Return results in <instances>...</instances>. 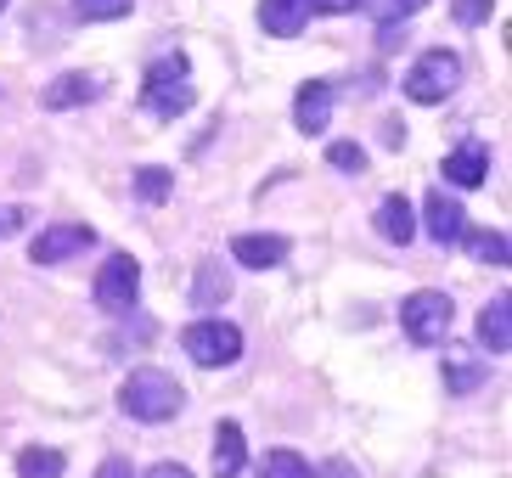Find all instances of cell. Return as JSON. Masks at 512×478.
<instances>
[{
    "instance_id": "cell-12",
    "label": "cell",
    "mask_w": 512,
    "mask_h": 478,
    "mask_svg": "<svg viewBox=\"0 0 512 478\" xmlns=\"http://www.w3.org/2000/svg\"><path fill=\"white\" fill-rule=\"evenodd\" d=\"M422 214H428V237H434L439 248H451V242H462V231H467V214H462V203H456V197H445V192H428V203H422Z\"/></svg>"
},
{
    "instance_id": "cell-20",
    "label": "cell",
    "mask_w": 512,
    "mask_h": 478,
    "mask_svg": "<svg viewBox=\"0 0 512 478\" xmlns=\"http://www.w3.org/2000/svg\"><path fill=\"white\" fill-rule=\"evenodd\" d=\"M259 478H310V462H304L299 450H271L259 462Z\"/></svg>"
},
{
    "instance_id": "cell-22",
    "label": "cell",
    "mask_w": 512,
    "mask_h": 478,
    "mask_svg": "<svg viewBox=\"0 0 512 478\" xmlns=\"http://www.w3.org/2000/svg\"><path fill=\"white\" fill-rule=\"evenodd\" d=\"M169 192H175V175H169V169L147 164V169L136 175V197H141V203H164Z\"/></svg>"
},
{
    "instance_id": "cell-3",
    "label": "cell",
    "mask_w": 512,
    "mask_h": 478,
    "mask_svg": "<svg viewBox=\"0 0 512 478\" xmlns=\"http://www.w3.org/2000/svg\"><path fill=\"white\" fill-rule=\"evenodd\" d=\"M451 321H456V304L451 293H439V287H422V293H411L406 304H400V327H406L411 344L434 349L451 338Z\"/></svg>"
},
{
    "instance_id": "cell-27",
    "label": "cell",
    "mask_w": 512,
    "mask_h": 478,
    "mask_svg": "<svg viewBox=\"0 0 512 478\" xmlns=\"http://www.w3.org/2000/svg\"><path fill=\"white\" fill-rule=\"evenodd\" d=\"M316 12H327V17H344V12H361L366 0H310Z\"/></svg>"
},
{
    "instance_id": "cell-2",
    "label": "cell",
    "mask_w": 512,
    "mask_h": 478,
    "mask_svg": "<svg viewBox=\"0 0 512 478\" xmlns=\"http://www.w3.org/2000/svg\"><path fill=\"white\" fill-rule=\"evenodd\" d=\"M197 102L192 74H186V57H158L147 68V85H141V107L152 119H181L186 107Z\"/></svg>"
},
{
    "instance_id": "cell-24",
    "label": "cell",
    "mask_w": 512,
    "mask_h": 478,
    "mask_svg": "<svg viewBox=\"0 0 512 478\" xmlns=\"http://www.w3.org/2000/svg\"><path fill=\"white\" fill-rule=\"evenodd\" d=\"M327 164L344 169V175H361V169H366V152L355 147V141H332V147H327Z\"/></svg>"
},
{
    "instance_id": "cell-25",
    "label": "cell",
    "mask_w": 512,
    "mask_h": 478,
    "mask_svg": "<svg viewBox=\"0 0 512 478\" xmlns=\"http://www.w3.org/2000/svg\"><path fill=\"white\" fill-rule=\"evenodd\" d=\"M366 6L377 12V23H406V17H417L428 0H366Z\"/></svg>"
},
{
    "instance_id": "cell-15",
    "label": "cell",
    "mask_w": 512,
    "mask_h": 478,
    "mask_svg": "<svg viewBox=\"0 0 512 478\" xmlns=\"http://www.w3.org/2000/svg\"><path fill=\"white\" fill-rule=\"evenodd\" d=\"M304 17H310V0H259V23L276 40H293L304 29Z\"/></svg>"
},
{
    "instance_id": "cell-23",
    "label": "cell",
    "mask_w": 512,
    "mask_h": 478,
    "mask_svg": "<svg viewBox=\"0 0 512 478\" xmlns=\"http://www.w3.org/2000/svg\"><path fill=\"white\" fill-rule=\"evenodd\" d=\"M130 6H136V0H74V12L85 17V23H113V17H130Z\"/></svg>"
},
{
    "instance_id": "cell-16",
    "label": "cell",
    "mask_w": 512,
    "mask_h": 478,
    "mask_svg": "<svg viewBox=\"0 0 512 478\" xmlns=\"http://www.w3.org/2000/svg\"><path fill=\"white\" fill-rule=\"evenodd\" d=\"M40 102H46L51 113H68V107H85V102H96V74H62V79H51Z\"/></svg>"
},
{
    "instance_id": "cell-4",
    "label": "cell",
    "mask_w": 512,
    "mask_h": 478,
    "mask_svg": "<svg viewBox=\"0 0 512 478\" xmlns=\"http://www.w3.org/2000/svg\"><path fill=\"white\" fill-rule=\"evenodd\" d=\"M456 85H462V57H456V51H422L400 90H406L417 107H439Z\"/></svg>"
},
{
    "instance_id": "cell-8",
    "label": "cell",
    "mask_w": 512,
    "mask_h": 478,
    "mask_svg": "<svg viewBox=\"0 0 512 478\" xmlns=\"http://www.w3.org/2000/svg\"><path fill=\"white\" fill-rule=\"evenodd\" d=\"M484 377H490V360H484L479 349L445 344V389H451V394H473V389H484Z\"/></svg>"
},
{
    "instance_id": "cell-19",
    "label": "cell",
    "mask_w": 512,
    "mask_h": 478,
    "mask_svg": "<svg viewBox=\"0 0 512 478\" xmlns=\"http://www.w3.org/2000/svg\"><path fill=\"white\" fill-rule=\"evenodd\" d=\"M226 299H231V276H226V270L214 265V259H209V265H197V282H192V304H197V310H214V304H226Z\"/></svg>"
},
{
    "instance_id": "cell-28",
    "label": "cell",
    "mask_w": 512,
    "mask_h": 478,
    "mask_svg": "<svg viewBox=\"0 0 512 478\" xmlns=\"http://www.w3.org/2000/svg\"><path fill=\"white\" fill-rule=\"evenodd\" d=\"M96 478H136V467L124 462V456H107V462L96 467Z\"/></svg>"
},
{
    "instance_id": "cell-11",
    "label": "cell",
    "mask_w": 512,
    "mask_h": 478,
    "mask_svg": "<svg viewBox=\"0 0 512 478\" xmlns=\"http://www.w3.org/2000/svg\"><path fill=\"white\" fill-rule=\"evenodd\" d=\"M445 180L462 186V192L484 186V180H490V147H484V141H462V147L445 158Z\"/></svg>"
},
{
    "instance_id": "cell-7",
    "label": "cell",
    "mask_w": 512,
    "mask_h": 478,
    "mask_svg": "<svg viewBox=\"0 0 512 478\" xmlns=\"http://www.w3.org/2000/svg\"><path fill=\"white\" fill-rule=\"evenodd\" d=\"M91 242H96V231H91V225L62 220V225H46V231H40V237L29 242V259H34V265H62V259L85 254Z\"/></svg>"
},
{
    "instance_id": "cell-14",
    "label": "cell",
    "mask_w": 512,
    "mask_h": 478,
    "mask_svg": "<svg viewBox=\"0 0 512 478\" xmlns=\"http://www.w3.org/2000/svg\"><path fill=\"white\" fill-rule=\"evenodd\" d=\"M507 315H512L507 293H496V299L479 310V344L490 349V355H507V349H512V321H507Z\"/></svg>"
},
{
    "instance_id": "cell-26",
    "label": "cell",
    "mask_w": 512,
    "mask_h": 478,
    "mask_svg": "<svg viewBox=\"0 0 512 478\" xmlns=\"http://www.w3.org/2000/svg\"><path fill=\"white\" fill-rule=\"evenodd\" d=\"M490 6L496 0H451V17L462 29H479V23H490Z\"/></svg>"
},
{
    "instance_id": "cell-29",
    "label": "cell",
    "mask_w": 512,
    "mask_h": 478,
    "mask_svg": "<svg viewBox=\"0 0 512 478\" xmlns=\"http://www.w3.org/2000/svg\"><path fill=\"white\" fill-rule=\"evenodd\" d=\"M147 478H192V473H186V467L181 462H158V467H152V473Z\"/></svg>"
},
{
    "instance_id": "cell-10",
    "label": "cell",
    "mask_w": 512,
    "mask_h": 478,
    "mask_svg": "<svg viewBox=\"0 0 512 478\" xmlns=\"http://www.w3.org/2000/svg\"><path fill=\"white\" fill-rule=\"evenodd\" d=\"M293 124H299L304 135H321L332 124V85H327V79L299 85V96H293Z\"/></svg>"
},
{
    "instance_id": "cell-21",
    "label": "cell",
    "mask_w": 512,
    "mask_h": 478,
    "mask_svg": "<svg viewBox=\"0 0 512 478\" xmlns=\"http://www.w3.org/2000/svg\"><path fill=\"white\" fill-rule=\"evenodd\" d=\"M462 242L473 248V259H484V265H507V237H501V231H462Z\"/></svg>"
},
{
    "instance_id": "cell-13",
    "label": "cell",
    "mask_w": 512,
    "mask_h": 478,
    "mask_svg": "<svg viewBox=\"0 0 512 478\" xmlns=\"http://www.w3.org/2000/svg\"><path fill=\"white\" fill-rule=\"evenodd\" d=\"M372 225H377V237H383V242H400V248H406V242L417 237V214H411V203H406L400 192L377 203Z\"/></svg>"
},
{
    "instance_id": "cell-5",
    "label": "cell",
    "mask_w": 512,
    "mask_h": 478,
    "mask_svg": "<svg viewBox=\"0 0 512 478\" xmlns=\"http://www.w3.org/2000/svg\"><path fill=\"white\" fill-rule=\"evenodd\" d=\"M181 349L197 360V366H237L242 360V332L231 327V321H220V315H203V321H192V327L181 332Z\"/></svg>"
},
{
    "instance_id": "cell-30",
    "label": "cell",
    "mask_w": 512,
    "mask_h": 478,
    "mask_svg": "<svg viewBox=\"0 0 512 478\" xmlns=\"http://www.w3.org/2000/svg\"><path fill=\"white\" fill-rule=\"evenodd\" d=\"M0 12H6V0H0Z\"/></svg>"
},
{
    "instance_id": "cell-6",
    "label": "cell",
    "mask_w": 512,
    "mask_h": 478,
    "mask_svg": "<svg viewBox=\"0 0 512 478\" xmlns=\"http://www.w3.org/2000/svg\"><path fill=\"white\" fill-rule=\"evenodd\" d=\"M96 304H102L107 315H130L141 299V265L130 254H107V265L96 270Z\"/></svg>"
},
{
    "instance_id": "cell-9",
    "label": "cell",
    "mask_w": 512,
    "mask_h": 478,
    "mask_svg": "<svg viewBox=\"0 0 512 478\" xmlns=\"http://www.w3.org/2000/svg\"><path fill=\"white\" fill-rule=\"evenodd\" d=\"M231 259L248 270H271L287 259V237H276V231H242V237H231Z\"/></svg>"
},
{
    "instance_id": "cell-17",
    "label": "cell",
    "mask_w": 512,
    "mask_h": 478,
    "mask_svg": "<svg viewBox=\"0 0 512 478\" xmlns=\"http://www.w3.org/2000/svg\"><path fill=\"white\" fill-rule=\"evenodd\" d=\"M242 462H248V450H242V428H237V422H220V428H214V478H237Z\"/></svg>"
},
{
    "instance_id": "cell-18",
    "label": "cell",
    "mask_w": 512,
    "mask_h": 478,
    "mask_svg": "<svg viewBox=\"0 0 512 478\" xmlns=\"http://www.w3.org/2000/svg\"><path fill=\"white\" fill-rule=\"evenodd\" d=\"M68 473V456L51 445H29V450H17V478H62Z\"/></svg>"
},
{
    "instance_id": "cell-1",
    "label": "cell",
    "mask_w": 512,
    "mask_h": 478,
    "mask_svg": "<svg viewBox=\"0 0 512 478\" xmlns=\"http://www.w3.org/2000/svg\"><path fill=\"white\" fill-rule=\"evenodd\" d=\"M186 405V389L158 366H136V372L119 383V411L136 422H175Z\"/></svg>"
}]
</instances>
